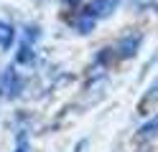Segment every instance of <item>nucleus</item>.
I'll list each match as a JSON object with an SVG mask.
<instances>
[{
  "mask_svg": "<svg viewBox=\"0 0 158 152\" xmlns=\"http://www.w3.org/2000/svg\"><path fill=\"white\" fill-rule=\"evenodd\" d=\"M0 89L5 91V96H18V91H21V79H18V74L13 68H5L3 76H0Z\"/></svg>",
  "mask_w": 158,
  "mask_h": 152,
  "instance_id": "nucleus-1",
  "label": "nucleus"
},
{
  "mask_svg": "<svg viewBox=\"0 0 158 152\" xmlns=\"http://www.w3.org/2000/svg\"><path fill=\"white\" fill-rule=\"evenodd\" d=\"M140 43H143V33H130V36H125V38L120 41V56H125V58L135 56L138 48H140Z\"/></svg>",
  "mask_w": 158,
  "mask_h": 152,
  "instance_id": "nucleus-2",
  "label": "nucleus"
},
{
  "mask_svg": "<svg viewBox=\"0 0 158 152\" xmlns=\"http://www.w3.org/2000/svg\"><path fill=\"white\" fill-rule=\"evenodd\" d=\"M94 23H97V18L94 15H89L87 10H82L74 20H72V25H74V30H79V33H89V30L94 28Z\"/></svg>",
  "mask_w": 158,
  "mask_h": 152,
  "instance_id": "nucleus-3",
  "label": "nucleus"
},
{
  "mask_svg": "<svg viewBox=\"0 0 158 152\" xmlns=\"http://www.w3.org/2000/svg\"><path fill=\"white\" fill-rule=\"evenodd\" d=\"M84 10H87L89 15H94V18H102V15H107V13L112 10V0H92Z\"/></svg>",
  "mask_w": 158,
  "mask_h": 152,
  "instance_id": "nucleus-4",
  "label": "nucleus"
},
{
  "mask_svg": "<svg viewBox=\"0 0 158 152\" xmlns=\"http://www.w3.org/2000/svg\"><path fill=\"white\" fill-rule=\"evenodd\" d=\"M13 33H15V30H13L10 23H0V48H3V51L13 43Z\"/></svg>",
  "mask_w": 158,
  "mask_h": 152,
  "instance_id": "nucleus-5",
  "label": "nucleus"
},
{
  "mask_svg": "<svg viewBox=\"0 0 158 152\" xmlns=\"http://www.w3.org/2000/svg\"><path fill=\"white\" fill-rule=\"evenodd\" d=\"M15 61H18V64H31V61H33V48H31V41H23V43H21Z\"/></svg>",
  "mask_w": 158,
  "mask_h": 152,
  "instance_id": "nucleus-6",
  "label": "nucleus"
},
{
  "mask_svg": "<svg viewBox=\"0 0 158 152\" xmlns=\"http://www.w3.org/2000/svg\"><path fill=\"white\" fill-rule=\"evenodd\" d=\"M138 132H140V137H153V134H158V117L151 119V122H145Z\"/></svg>",
  "mask_w": 158,
  "mask_h": 152,
  "instance_id": "nucleus-7",
  "label": "nucleus"
},
{
  "mask_svg": "<svg viewBox=\"0 0 158 152\" xmlns=\"http://www.w3.org/2000/svg\"><path fill=\"white\" fill-rule=\"evenodd\" d=\"M15 152H28V142L26 139H21V145H18V150Z\"/></svg>",
  "mask_w": 158,
  "mask_h": 152,
  "instance_id": "nucleus-8",
  "label": "nucleus"
},
{
  "mask_svg": "<svg viewBox=\"0 0 158 152\" xmlns=\"http://www.w3.org/2000/svg\"><path fill=\"white\" fill-rule=\"evenodd\" d=\"M64 3H66V5H74V3H79V0H64Z\"/></svg>",
  "mask_w": 158,
  "mask_h": 152,
  "instance_id": "nucleus-9",
  "label": "nucleus"
}]
</instances>
